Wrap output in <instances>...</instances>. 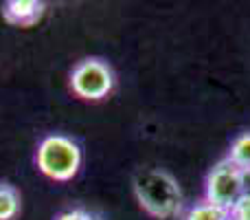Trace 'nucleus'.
Segmentation results:
<instances>
[{
  "instance_id": "7",
  "label": "nucleus",
  "mask_w": 250,
  "mask_h": 220,
  "mask_svg": "<svg viewBox=\"0 0 250 220\" xmlns=\"http://www.w3.org/2000/svg\"><path fill=\"white\" fill-rule=\"evenodd\" d=\"M226 159L237 165L242 172H250V132H244L230 143V150Z\"/></svg>"
},
{
  "instance_id": "10",
  "label": "nucleus",
  "mask_w": 250,
  "mask_h": 220,
  "mask_svg": "<svg viewBox=\"0 0 250 220\" xmlns=\"http://www.w3.org/2000/svg\"><path fill=\"white\" fill-rule=\"evenodd\" d=\"M97 216L86 209H68V212H62L55 220H95Z\"/></svg>"
},
{
  "instance_id": "4",
  "label": "nucleus",
  "mask_w": 250,
  "mask_h": 220,
  "mask_svg": "<svg viewBox=\"0 0 250 220\" xmlns=\"http://www.w3.org/2000/svg\"><path fill=\"white\" fill-rule=\"evenodd\" d=\"M244 194V172L233 165L229 159H222L215 168L208 172L207 185H204V200L211 205L230 212L235 203Z\"/></svg>"
},
{
  "instance_id": "8",
  "label": "nucleus",
  "mask_w": 250,
  "mask_h": 220,
  "mask_svg": "<svg viewBox=\"0 0 250 220\" xmlns=\"http://www.w3.org/2000/svg\"><path fill=\"white\" fill-rule=\"evenodd\" d=\"M185 220H230V216L226 209L202 200V203H195L187 209Z\"/></svg>"
},
{
  "instance_id": "2",
  "label": "nucleus",
  "mask_w": 250,
  "mask_h": 220,
  "mask_svg": "<svg viewBox=\"0 0 250 220\" xmlns=\"http://www.w3.org/2000/svg\"><path fill=\"white\" fill-rule=\"evenodd\" d=\"M35 165L51 181H73L82 168V150H79L77 141H73L70 137L48 134L38 143Z\"/></svg>"
},
{
  "instance_id": "3",
  "label": "nucleus",
  "mask_w": 250,
  "mask_h": 220,
  "mask_svg": "<svg viewBox=\"0 0 250 220\" xmlns=\"http://www.w3.org/2000/svg\"><path fill=\"white\" fill-rule=\"evenodd\" d=\"M114 88V71L99 57H86L70 71V91L86 101H101Z\"/></svg>"
},
{
  "instance_id": "5",
  "label": "nucleus",
  "mask_w": 250,
  "mask_h": 220,
  "mask_svg": "<svg viewBox=\"0 0 250 220\" xmlns=\"http://www.w3.org/2000/svg\"><path fill=\"white\" fill-rule=\"evenodd\" d=\"M46 11L42 0H9L2 4V18L13 26H31Z\"/></svg>"
},
{
  "instance_id": "1",
  "label": "nucleus",
  "mask_w": 250,
  "mask_h": 220,
  "mask_svg": "<svg viewBox=\"0 0 250 220\" xmlns=\"http://www.w3.org/2000/svg\"><path fill=\"white\" fill-rule=\"evenodd\" d=\"M134 196L149 216L158 220L176 218L182 212V192L176 178L158 168L143 170L134 176Z\"/></svg>"
},
{
  "instance_id": "11",
  "label": "nucleus",
  "mask_w": 250,
  "mask_h": 220,
  "mask_svg": "<svg viewBox=\"0 0 250 220\" xmlns=\"http://www.w3.org/2000/svg\"><path fill=\"white\" fill-rule=\"evenodd\" d=\"M95 220H101V218H99V216H97V218H95Z\"/></svg>"
},
{
  "instance_id": "6",
  "label": "nucleus",
  "mask_w": 250,
  "mask_h": 220,
  "mask_svg": "<svg viewBox=\"0 0 250 220\" xmlns=\"http://www.w3.org/2000/svg\"><path fill=\"white\" fill-rule=\"evenodd\" d=\"M20 214V192L11 183L0 181V220H16Z\"/></svg>"
},
{
  "instance_id": "9",
  "label": "nucleus",
  "mask_w": 250,
  "mask_h": 220,
  "mask_svg": "<svg viewBox=\"0 0 250 220\" xmlns=\"http://www.w3.org/2000/svg\"><path fill=\"white\" fill-rule=\"evenodd\" d=\"M230 220H250V194H242V198L230 207Z\"/></svg>"
}]
</instances>
